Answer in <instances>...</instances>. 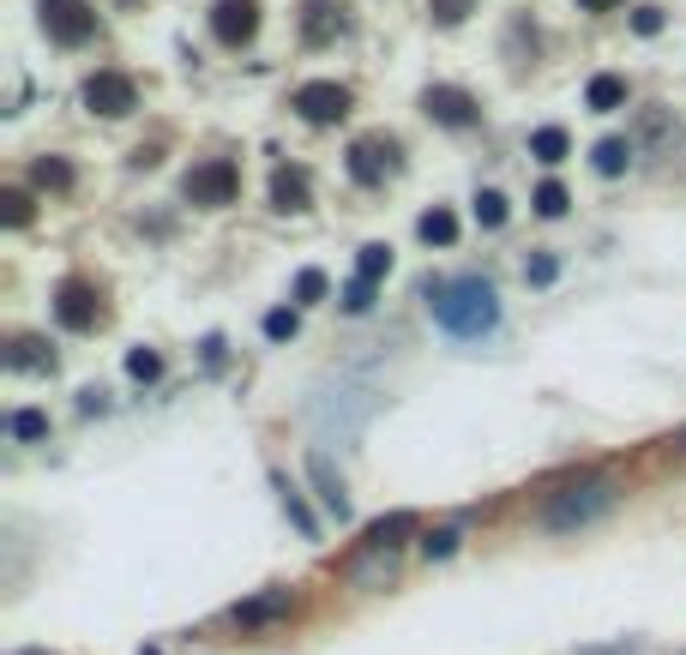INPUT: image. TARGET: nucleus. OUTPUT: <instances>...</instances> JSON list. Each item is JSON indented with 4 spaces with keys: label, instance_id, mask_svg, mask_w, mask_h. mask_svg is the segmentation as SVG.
I'll list each match as a JSON object with an SVG mask.
<instances>
[{
    "label": "nucleus",
    "instance_id": "nucleus-1",
    "mask_svg": "<svg viewBox=\"0 0 686 655\" xmlns=\"http://www.w3.org/2000/svg\"><path fill=\"white\" fill-rule=\"evenodd\" d=\"M434 319L452 337H482V331L500 325V295H494V284H482V277H458V284L434 289Z\"/></svg>",
    "mask_w": 686,
    "mask_h": 655
},
{
    "label": "nucleus",
    "instance_id": "nucleus-2",
    "mask_svg": "<svg viewBox=\"0 0 686 655\" xmlns=\"http://www.w3.org/2000/svg\"><path fill=\"white\" fill-rule=\"evenodd\" d=\"M614 481H584V488H566V493H554L548 500V529H584V524H596L602 512H614Z\"/></svg>",
    "mask_w": 686,
    "mask_h": 655
},
{
    "label": "nucleus",
    "instance_id": "nucleus-3",
    "mask_svg": "<svg viewBox=\"0 0 686 655\" xmlns=\"http://www.w3.org/2000/svg\"><path fill=\"white\" fill-rule=\"evenodd\" d=\"M182 193H187V205H205V211L235 205V193H241V168H235L229 156L194 163V168H187V180H182Z\"/></svg>",
    "mask_w": 686,
    "mask_h": 655
},
{
    "label": "nucleus",
    "instance_id": "nucleus-4",
    "mask_svg": "<svg viewBox=\"0 0 686 655\" xmlns=\"http://www.w3.org/2000/svg\"><path fill=\"white\" fill-rule=\"evenodd\" d=\"M37 13H42V30H49V37L61 42V49H78V42H91V37H97L91 0H42Z\"/></svg>",
    "mask_w": 686,
    "mask_h": 655
},
{
    "label": "nucleus",
    "instance_id": "nucleus-5",
    "mask_svg": "<svg viewBox=\"0 0 686 655\" xmlns=\"http://www.w3.org/2000/svg\"><path fill=\"white\" fill-rule=\"evenodd\" d=\"M289 109H296L308 127H337V121L356 109V97H350L344 85H332V78H313V85L296 90V103H289Z\"/></svg>",
    "mask_w": 686,
    "mask_h": 655
},
{
    "label": "nucleus",
    "instance_id": "nucleus-6",
    "mask_svg": "<svg viewBox=\"0 0 686 655\" xmlns=\"http://www.w3.org/2000/svg\"><path fill=\"white\" fill-rule=\"evenodd\" d=\"M85 109L103 115V121H121V115L139 109V85H133L127 73H91L85 78Z\"/></svg>",
    "mask_w": 686,
    "mask_h": 655
},
{
    "label": "nucleus",
    "instance_id": "nucleus-7",
    "mask_svg": "<svg viewBox=\"0 0 686 655\" xmlns=\"http://www.w3.org/2000/svg\"><path fill=\"white\" fill-rule=\"evenodd\" d=\"M54 319H61L66 331H97V325H103V295H97L85 277H66V284L54 289Z\"/></svg>",
    "mask_w": 686,
    "mask_h": 655
},
{
    "label": "nucleus",
    "instance_id": "nucleus-8",
    "mask_svg": "<svg viewBox=\"0 0 686 655\" xmlns=\"http://www.w3.org/2000/svg\"><path fill=\"white\" fill-rule=\"evenodd\" d=\"M422 115L434 121V127H476L482 109H476V97L458 90V85H427L422 90Z\"/></svg>",
    "mask_w": 686,
    "mask_h": 655
},
{
    "label": "nucleus",
    "instance_id": "nucleus-9",
    "mask_svg": "<svg viewBox=\"0 0 686 655\" xmlns=\"http://www.w3.org/2000/svg\"><path fill=\"white\" fill-rule=\"evenodd\" d=\"M211 30H217V42H229V49L253 42V30H260V0H217V7H211Z\"/></svg>",
    "mask_w": 686,
    "mask_h": 655
},
{
    "label": "nucleus",
    "instance_id": "nucleus-10",
    "mask_svg": "<svg viewBox=\"0 0 686 655\" xmlns=\"http://www.w3.org/2000/svg\"><path fill=\"white\" fill-rule=\"evenodd\" d=\"M391 168H398V144L391 139H356L350 144V175L362 180V187H379Z\"/></svg>",
    "mask_w": 686,
    "mask_h": 655
},
{
    "label": "nucleus",
    "instance_id": "nucleus-11",
    "mask_svg": "<svg viewBox=\"0 0 686 655\" xmlns=\"http://www.w3.org/2000/svg\"><path fill=\"white\" fill-rule=\"evenodd\" d=\"M344 30H350V18H344L337 0H308V7H301V37H308L313 49H320V42H337Z\"/></svg>",
    "mask_w": 686,
    "mask_h": 655
},
{
    "label": "nucleus",
    "instance_id": "nucleus-12",
    "mask_svg": "<svg viewBox=\"0 0 686 655\" xmlns=\"http://www.w3.org/2000/svg\"><path fill=\"white\" fill-rule=\"evenodd\" d=\"M308 476H313V488H320L325 512L344 524V517H350V493H344V476H332V457H325V451H313L308 457Z\"/></svg>",
    "mask_w": 686,
    "mask_h": 655
},
{
    "label": "nucleus",
    "instance_id": "nucleus-13",
    "mask_svg": "<svg viewBox=\"0 0 686 655\" xmlns=\"http://www.w3.org/2000/svg\"><path fill=\"white\" fill-rule=\"evenodd\" d=\"M272 205L277 211H308L313 205L308 168H277V175H272Z\"/></svg>",
    "mask_w": 686,
    "mask_h": 655
},
{
    "label": "nucleus",
    "instance_id": "nucleus-14",
    "mask_svg": "<svg viewBox=\"0 0 686 655\" xmlns=\"http://www.w3.org/2000/svg\"><path fill=\"white\" fill-rule=\"evenodd\" d=\"M289 607H296V602H289V590L253 595V602H241V607H235V626H241V631H253V626H272V619H284V614H289Z\"/></svg>",
    "mask_w": 686,
    "mask_h": 655
},
{
    "label": "nucleus",
    "instance_id": "nucleus-15",
    "mask_svg": "<svg viewBox=\"0 0 686 655\" xmlns=\"http://www.w3.org/2000/svg\"><path fill=\"white\" fill-rule=\"evenodd\" d=\"M403 536H415V517L410 512H391V517H379V524L367 529V547H374V553H398Z\"/></svg>",
    "mask_w": 686,
    "mask_h": 655
},
{
    "label": "nucleus",
    "instance_id": "nucleus-16",
    "mask_svg": "<svg viewBox=\"0 0 686 655\" xmlns=\"http://www.w3.org/2000/svg\"><path fill=\"white\" fill-rule=\"evenodd\" d=\"M584 103H590L596 115H609V109H621V103H626V78H614V73H596V78H590V90H584Z\"/></svg>",
    "mask_w": 686,
    "mask_h": 655
},
{
    "label": "nucleus",
    "instance_id": "nucleus-17",
    "mask_svg": "<svg viewBox=\"0 0 686 655\" xmlns=\"http://www.w3.org/2000/svg\"><path fill=\"white\" fill-rule=\"evenodd\" d=\"M415 235H422L427 247H452V241H458V217H452L446 205H434L422 223H415Z\"/></svg>",
    "mask_w": 686,
    "mask_h": 655
},
{
    "label": "nucleus",
    "instance_id": "nucleus-18",
    "mask_svg": "<svg viewBox=\"0 0 686 655\" xmlns=\"http://www.w3.org/2000/svg\"><path fill=\"white\" fill-rule=\"evenodd\" d=\"M30 180L49 187V193H66V187H73V163H66V156H37V163H30Z\"/></svg>",
    "mask_w": 686,
    "mask_h": 655
},
{
    "label": "nucleus",
    "instance_id": "nucleus-19",
    "mask_svg": "<svg viewBox=\"0 0 686 655\" xmlns=\"http://www.w3.org/2000/svg\"><path fill=\"white\" fill-rule=\"evenodd\" d=\"M566 151H572V139L560 127H536L531 133V156L536 163H566Z\"/></svg>",
    "mask_w": 686,
    "mask_h": 655
},
{
    "label": "nucleus",
    "instance_id": "nucleus-20",
    "mask_svg": "<svg viewBox=\"0 0 686 655\" xmlns=\"http://www.w3.org/2000/svg\"><path fill=\"white\" fill-rule=\"evenodd\" d=\"M30 217H37L30 193H18V187H0V223H7V229H25Z\"/></svg>",
    "mask_w": 686,
    "mask_h": 655
},
{
    "label": "nucleus",
    "instance_id": "nucleus-21",
    "mask_svg": "<svg viewBox=\"0 0 686 655\" xmlns=\"http://www.w3.org/2000/svg\"><path fill=\"white\" fill-rule=\"evenodd\" d=\"M386 270H391V247L367 241L362 253H356V277H362V284H379V277H386Z\"/></svg>",
    "mask_w": 686,
    "mask_h": 655
},
{
    "label": "nucleus",
    "instance_id": "nucleus-22",
    "mask_svg": "<svg viewBox=\"0 0 686 655\" xmlns=\"http://www.w3.org/2000/svg\"><path fill=\"white\" fill-rule=\"evenodd\" d=\"M277 488H284V512H289V524H296V529H301V536H308V541H313V536H320V524H313L308 500H301V493H296V488H289V481H284V476H277Z\"/></svg>",
    "mask_w": 686,
    "mask_h": 655
},
{
    "label": "nucleus",
    "instance_id": "nucleus-23",
    "mask_svg": "<svg viewBox=\"0 0 686 655\" xmlns=\"http://www.w3.org/2000/svg\"><path fill=\"white\" fill-rule=\"evenodd\" d=\"M590 163H596V175H621V168L633 163V151H626V139H602Z\"/></svg>",
    "mask_w": 686,
    "mask_h": 655
},
{
    "label": "nucleus",
    "instance_id": "nucleus-24",
    "mask_svg": "<svg viewBox=\"0 0 686 655\" xmlns=\"http://www.w3.org/2000/svg\"><path fill=\"white\" fill-rule=\"evenodd\" d=\"M13 367H30V373H49V367H54V355H49V349H42V343H37V337H18V343H13Z\"/></svg>",
    "mask_w": 686,
    "mask_h": 655
},
{
    "label": "nucleus",
    "instance_id": "nucleus-25",
    "mask_svg": "<svg viewBox=\"0 0 686 655\" xmlns=\"http://www.w3.org/2000/svg\"><path fill=\"white\" fill-rule=\"evenodd\" d=\"M506 217H512L506 193H494V187H488V193H476V223H482V229H500Z\"/></svg>",
    "mask_w": 686,
    "mask_h": 655
},
{
    "label": "nucleus",
    "instance_id": "nucleus-26",
    "mask_svg": "<svg viewBox=\"0 0 686 655\" xmlns=\"http://www.w3.org/2000/svg\"><path fill=\"white\" fill-rule=\"evenodd\" d=\"M566 187H560V180H542V187H536V211H542V217H566Z\"/></svg>",
    "mask_w": 686,
    "mask_h": 655
},
{
    "label": "nucleus",
    "instance_id": "nucleus-27",
    "mask_svg": "<svg viewBox=\"0 0 686 655\" xmlns=\"http://www.w3.org/2000/svg\"><path fill=\"white\" fill-rule=\"evenodd\" d=\"M427 13H434V25H464L476 13V0H427Z\"/></svg>",
    "mask_w": 686,
    "mask_h": 655
},
{
    "label": "nucleus",
    "instance_id": "nucleus-28",
    "mask_svg": "<svg viewBox=\"0 0 686 655\" xmlns=\"http://www.w3.org/2000/svg\"><path fill=\"white\" fill-rule=\"evenodd\" d=\"M458 541H464L458 529H427V536H422V553H427V559H452Z\"/></svg>",
    "mask_w": 686,
    "mask_h": 655
},
{
    "label": "nucleus",
    "instance_id": "nucleus-29",
    "mask_svg": "<svg viewBox=\"0 0 686 655\" xmlns=\"http://www.w3.org/2000/svg\"><path fill=\"white\" fill-rule=\"evenodd\" d=\"M296 331H301L296 307H272L265 313V337H272V343H284V337H296Z\"/></svg>",
    "mask_w": 686,
    "mask_h": 655
},
{
    "label": "nucleus",
    "instance_id": "nucleus-30",
    "mask_svg": "<svg viewBox=\"0 0 686 655\" xmlns=\"http://www.w3.org/2000/svg\"><path fill=\"white\" fill-rule=\"evenodd\" d=\"M13 439H49V415L42 410H18L13 415Z\"/></svg>",
    "mask_w": 686,
    "mask_h": 655
},
{
    "label": "nucleus",
    "instance_id": "nucleus-31",
    "mask_svg": "<svg viewBox=\"0 0 686 655\" xmlns=\"http://www.w3.org/2000/svg\"><path fill=\"white\" fill-rule=\"evenodd\" d=\"M337 307H344V313H367V307H374V284H362V277H356V284H344Z\"/></svg>",
    "mask_w": 686,
    "mask_h": 655
},
{
    "label": "nucleus",
    "instance_id": "nucleus-32",
    "mask_svg": "<svg viewBox=\"0 0 686 655\" xmlns=\"http://www.w3.org/2000/svg\"><path fill=\"white\" fill-rule=\"evenodd\" d=\"M127 373H133V379H157V373H163V355H157V349H133Z\"/></svg>",
    "mask_w": 686,
    "mask_h": 655
},
{
    "label": "nucleus",
    "instance_id": "nucleus-33",
    "mask_svg": "<svg viewBox=\"0 0 686 655\" xmlns=\"http://www.w3.org/2000/svg\"><path fill=\"white\" fill-rule=\"evenodd\" d=\"M524 277H531L536 289H542V284H554V277H560V259H554V253H536L531 265H524Z\"/></svg>",
    "mask_w": 686,
    "mask_h": 655
},
{
    "label": "nucleus",
    "instance_id": "nucleus-34",
    "mask_svg": "<svg viewBox=\"0 0 686 655\" xmlns=\"http://www.w3.org/2000/svg\"><path fill=\"white\" fill-rule=\"evenodd\" d=\"M325 289H332V284H325V270H301V277H296V301H320Z\"/></svg>",
    "mask_w": 686,
    "mask_h": 655
},
{
    "label": "nucleus",
    "instance_id": "nucleus-35",
    "mask_svg": "<svg viewBox=\"0 0 686 655\" xmlns=\"http://www.w3.org/2000/svg\"><path fill=\"white\" fill-rule=\"evenodd\" d=\"M633 30H638V37H657V30H662V13H657V7H638V13H633Z\"/></svg>",
    "mask_w": 686,
    "mask_h": 655
},
{
    "label": "nucleus",
    "instance_id": "nucleus-36",
    "mask_svg": "<svg viewBox=\"0 0 686 655\" xmlns=\"http://www.w3.org/2000/svg\"><path fill=\"white\" fill-rule=\"evenodd\" d=\"M584 13H614V7H621V0H578Z\"/></svg>",
    "mask_w": 686,
    "mask_h": 655
},
{
    "label": "nucleus",
    "instance_id": "nucleus-37",
    "mask_svg": "<svg viewBox=\"0 0 686 655\" xmlns=\"http://www.w3.org/2000/svg\"><path fill=\"white\" fill-rule=\"evenodd\" d=\"M121 7H133V0H121Z\"/></svg>",
    "mask_w": 686,
    "mask_h": 655
}]
</instances>
